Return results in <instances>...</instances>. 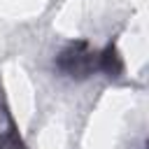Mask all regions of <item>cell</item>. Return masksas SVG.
Segmentation results:
<instances>
[{"label": "cell", "instance_id": "6da1fadb", "mask_svg": "<svg viewBox=\"0 0 149 149\" xmlns=\"http://www.w3.org/2000/svg\"><path fill=\"white\" fill-rule=\"evenodd\" d=\"M56 72L68 79H88L100 68V51L86 40H70L54 58Z\"/></svg>", "mask_w": 149, "mask_h": 149}, {"label": "cell", "instance_id": "7a4b0ae2", "mask_svg": "<svg viewBox=\"0 0 149 149\" xmlns=\"http://www.w3.org/2000/svg\"><path fill=\"white\" fill-rule=\"evenodd\" d=\"M0 149H28L16 130L14 119L2 105H0Z\"/></svg>", "mask_w": 149, "mask_h": 149}, {"label": "cell", "instance_id": "3957f363", "mask_svg": "<svg viewBox=\"0 0 149 149\" xmlns=\"http://www.w3.org/2000/svg\"><path fill=\"white\" fill-rule=\"evenodd\" d=\"M98 72H102V74L109 77V79H116V77L123 72V61H121L114 42H109V44L100 51V68H98Z\"/></svg>", "mask_w": 149, "mask_h": 149}]
</instances>
